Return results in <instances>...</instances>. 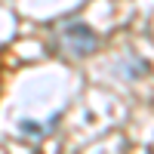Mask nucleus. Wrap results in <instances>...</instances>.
Segmentation results:
<instances>
[{
	"mask_svg": "<svg viewBox=\"0 0 154 154\" xmlns=\"http://www.w3.org/2000/svg\"><path fill=\"white\" fill-rule=\"evenodd\" d=\"M56 43H59L62 53H68L74 59H86V56H93L99 49V34L89 28L86 22H68V25L59 28Z\"/></svg>",
	"mask_w": 154,
	"mask_h": 154,
	"instance_id": "f257e3e1",
	"label": "nucleus"
},
{
	"mask_svg": "<svg viewBox=\"0 0 154 154\" xmlns=\"http://www.w3.org/2000/svg\"><path fill=\"white\" fill-rule=\"evenodd\" d=\"M53 123L56 120H49V123H37V120H22V136H31V139H43L46 133H53Z\"/></svg>",
	"mask_w": 154,
	"mask_h": 154,
	"instance_id": "f03ea898",
	"label": "nucleus"
}]
</instances>
